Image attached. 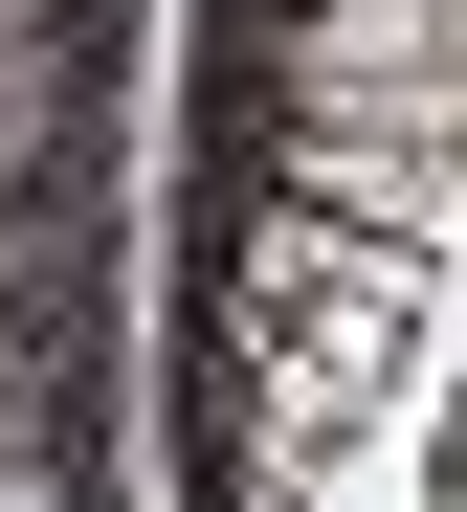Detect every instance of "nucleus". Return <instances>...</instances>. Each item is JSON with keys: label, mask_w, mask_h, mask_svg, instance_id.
<instances>
[{"label": "nucleus", "mask_w": 467, "mask_h": 512, "mask_svg": "<svg viewBox=\"0 0 467 512\" xmlns=\"http://www.w3.org/2000/svg\"><path fill=\"white\" fill-rule=\"evenodd\" d=\"M267 67H290L312 112H423V90H445V0H290Z\"/></svg>", "instance_id": "nucleus-1"}, {"label": "nucleus", "mask_w": 467, "mask_h": 512, "mask_svg": "<svg viewBox=\"0 0 467 512\" xmlns=\"http://www.w3.org/2000/svg\"><path fill=\"white\" fill-rule=\"evenodd\" d=\"M0 23H23V0H0Z\"/></svg>", "instance_id": "nucleus-2"}]
</instances>
